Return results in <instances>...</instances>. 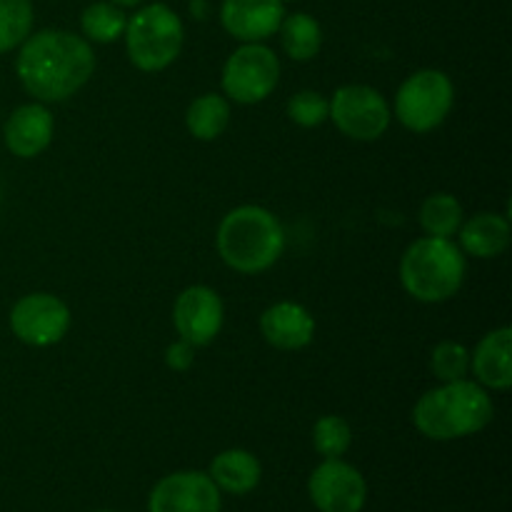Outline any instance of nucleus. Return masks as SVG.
<instances>
[{"mask_svg": "<svg viewBox=\"0 0 512 512\" xmlns=\"http://www.w3.org/2000/svg\"><path fill=\"white\" fill-rule=\"evenodd\" d=\"M308 493L320 512H360L368 500V485L358 468L333 458L313 470Z\"/></svg>", "mask_w": 512, "mask_h": 512, "instance_id": "9b49d317", "label": "nucleus"}, {"mask_svg": "<svg viewBox=\"0 0 512 512\" xmlns=\"http://www.w3.org/2000/svg\"><path fill=\"white\" fill-rule=\"evenodd\" d=\"M285 18L280 0H223L220 25L238 43H265L278 33Z\"/></svg>", "mask_w": 512, "mask_h": 512, "instance_id": "ddd939ff", "label": "nucleus"}, {"mask_svg": "<svg viewBox=\"0 0 512 512\" xmlns=\"http://www.w3.org/2000/svg\"><path fill=\"white\" fill-rule=\"evenodd\" d=\"M113 5H118V8H138V5H143V0H110Z\"/></svg>", "mask_w": 512, "mask_h": 512, "instance_id": "c85d7f7f", "label": "nucleus"}, {"mask_svg": "<svg viewBox=\"0 0 512 512\" xmlns=\"http://www.w3.org/2000/svg\"><path fill=\"white\" fill-rule=\"evenodd\" d=\"M280 83V60L265 43H243L228 55L220 73L223 95L230 103L258 105Z\"/></svg>", "mask_w": 512, "mask_h": 512, "instance_id": "0eeeda50", "label": "nucleus"}, {"mask_svg": "<svg viewBox=\"0 0 512 512\" xmlns=\"http://www.w3.org/2000/svg\"><path fill=\"white\" fill-rule=\"evenodd\" d=\"M280 3H283V5H285V3H293V0H280Z\"/></svg>", "mask_w": 512, "mask_h": 512, "instance_id": "c756f323", "label": "nucleus"}, {"mask_svg": "<svg viewBox=\"0 0 512 512\" xmlns=\"http://www.w3.org/2000/svg\"><path fill=\"white\" fill-rule=\"evenodd\" d=\"M100 512H110V510H100Z\"/></svg>", "mask_w": 512, "mask_h": 512, "instance_id": "2f4dec72", "label": "nucleus"}, {"mask_svg": "<svg viewBox=\"0 0 512 512\" xmlns=\"http://www.w3.org/2000/svg\"><path fill=\"white\" fill-rule=\"evenodd\" d=\"M225 305L210 285H188L173 303V328L180 340L205 348L223 330Z\"/></svg>", "mask_w": 512, "mask_h": 512, "instance_id": "9d476101", "label": "nucleus"}, {"mask_svg": "<svg viewBox=\"0 0 512 512\" xmlns=\"http://www.w3.org/2000/svg\"><path fill=\"white\" fill-rule=\"evenodd\" d=\"M95 73L93 43L70 30L30 33L18 48L15 75L38 103H63L90 83Z\"/></svg>", "mask_w": 512, "mask_h": 512, "instance_id": "f257e3e1", "label": "nucleus"}, {"mask_svg": "<svg viewBox=\"0 0 512 512\" xmlns=\"http://www.w3.org/2000/svg\"><path fill=\"white\" fill-rule=\"evenodd\" d=\"M208 475L210 480L218 485L220 493L248 495L260 485L263 468H260V460L255 458L253 453L240 448H230L215 455L213 463H210Z\"/></svg>", "mask_w": 512, "mask_h": 512, "instance_id": "a211bd4d", "label": "nucleus"}, {"mask_svg": "<svg viewBox=\"0 0 512 512\" xmlns=\"http://www.w3.org/2000/svg\"><path fill=\"white\" fill-rule=\"evenodd\" d=\"M260 333L265 343L273 345L275 350H303L313 343L315 338V318L305 305L293 303V300H280V303L268 305L260 315Z\"/></svg>", "mask_w": 512, "mask_h": 512, "instance_id": "2eb2a0df", "label": "nucleus"}, {"mask_svg": "<svg viewBox=\"0 0 512 512\" xmlns=\"http://www.w3.org/2000/svg\"><path fill=\"white\" fill-rule=\"evenodd\" d=\"M220 505V490L208 473L183 470L155 485L148 512H220Z\"/></svg>", "mask_w": 512, "mask_h": 512, "instance_id": "f8f14e48", "label": "nucleus"}, {"mask_svg": "<svg viewBox=\"0 0 512 512\" xmlns=\"http://www.w3.org/2000/svg\"><path fill=\"white\" fill-rule=\"evenodd\" d=\"M278 33L285 55L290 60H298V63L313 60L320 53V48H323V28L308 13H285Z\"/></svg>", "mask_w": 512, "mask_h": 512, "instance_id": "aec40b11", "label": "nucleus"}, {"mask_svg": "<svg viewBox=\"0 0 512 512\" xmlns=\"http://www.w3.org/2000/svg\"><path fill=\"white\" fill-rule=\"evenodd\" d=\"M455 105V85L448 73L438 68L415 70L400 83L393 113L410 133H433L448 120Z\"/></svg>", "mask_w": 512, "mask_h": 512, "instance_id": "423d86ee", "label": "nucleus"}, {"mask_svg": "<svg viewBox=\"0 0 512 512\" xmlns=\"http://www.w3.org/2000/svg\"><path fill=\"white\" fill-rule=\"evenodd\" d=\"M10 330L30 348H50L68 335L73 315L53 293H28L10 308Z\"/></svg>", "mask_w": 512, "mask_h": 512, "instance_id": "1a4fd4ad", "label": "nucleus"}, {"mask_svg": "<svg viewBox=\"0 0 512 512\" xmlns=\"http://www.w3.org/2000/svg\"><path fill=\"white\" fill-rule=\"evenodd\" d=\"M463 220V205L450 193H433L420 205V228L425 230V235H433V238L453 240Z\"/></svg>", "mask_w": 512, "mask_h": 512, "instance_id": "412c9836", "label": "nucleus"}, {"mask_svg": "<svg viewBox=\"0 0 512 512\" xmlns=\"http://www.w3.org/2000/svg\"><path fill=\"white\" fill-rule=\"evenodd\" d=\"M0 200H3V188H0Z\"/></svg>", "mask_w": 512, "mask_h": 512, "instance_id": "7c9ffc66", "label": "nucleus"}, {"mask_svg": "<svg viewBox=\"0 0 512 512\" xmlns=\"http://www.w3.org/2000/svg\"><path fill=\"white\" fill-rule=\"evenodd\" d=\"M430 370L440 383L468 378L470 373V350L458 340H443L430 353Z\"/></svg>", "mask_w": 512, "mask_h": 512, "instance_id": "393cba45", "label": "nucleus"}, {"mask_svg": "<svg viewBox=\"0 0 512 512\" xmlns=\"http://www.w3.org/2000/svg\"><path fill=\"white\" fill-rule=\"evenodd\" d=\"M470 370L475 375V383L485 390L505 393L512 388V328L490 330L480 338L475 350L470 353Z\"/></svg>", "mask_w": 512, "mask_h": 512, "instance_id": "dca6fc26", "label": "nucleus"}, {"mask_svg": "<svg viewBox=\"0 0 512 512\" xmlns=\"http://www.w3.org/2000/svg\"><path fill=\"white\" fill-rule=\"evenodd\" d=\"M55 133L53 113L45 103H25L10 113L3 125L5 148L20 160L38 158L50 148Z\"/></svg>", "mask_w": 512, "mask_h": 512, "instance_id": "4468645a", "label": "nucleus"}, {"mask_svg": "<svg viewBox=\"0 0 512 512\" xmlns=\"http://www.w3.org/2000/svg\"><path fill=\"white\" fill-rule=\"evenodd\" d=\"M330 100L328 120L350 140L373 143L388 133L393 108L380 90L363 83L340 85Z\"/></svg>", "mask_w": 512, "mask_h": 512, "instance_id": "6e6552de", "label": "nucleus"}, {"mask_svg": "<svg viewBox=\"0 0 512 512\" xmlns=\"http://www.w3.org/2000/svg\"><path fill=\"white\" fill-rule=\"evenodd\" d=\"M195 363V348L185 340H175L165 348V365H168L173 373H185V370L193 368Z\"/></svg>", "mask_w": 512, "mask_h": 512, "instance_id": "bb28decb", "label": "nucleus"}, {"mask_svg": "<svg viewBox=\"0 0 512 512\" xmlns=\"http://www.w3.org/2000/svg\"><path fill=\"white\" fill-rule=\"evenodd\" d=\"M190 13H195V18L203 20L205 18V0H193V3H190Z\"/></svg>", "mask_w": 512, "mask_h": 512, "instance_id": "cd10ccee", "label": "nucleus"}, {"mask_svg": "<svg viewBox=\"0 0 512 512\" xmlns=\"http://www.w3.org/2000/svg\"><path fill=\"white\" fill-rule=\"evenodd\" d=\"M125 25H128V15L123 8L113 5L110 0H98L90 3L80 15V30L88 43L108 45L123 38Z\"/></svg>", "mask_w": 512, "mask_h": 512, "instance_id": "4be33fe9", "label": "nucleus"}, {"mask_svg": "<svg viewBox=\"0 0 512 512\" xmlns=\"http://www.w3.org/2000/svg\"><path fill=\"white\" fill-rule=\"evenodd\" d=\"M33 0H0V55L20 48L33 33Z\"/></svg>", "mask_w": 512, "mask_h": 512, "instance_id": "5701e85b", "label": "nucleus"}, {"mask_svg": "<svg viewBox=\"0 0 512 512\" xmlns=\"http://www.w3.org/2000/svg\"><path fill=\"white\" fill-rule=\"evenodd\" d=\"M468 255L448 238L413 240L400 258V283L418 303L438 305L455 298L468 273Z\"/></svg>", "mask_w": 512, "mask_h": 512, "instance_id": "20e7f679", "label": "nucleus"}, {"mask_svg": "<svg viewBox=\"0 0 512 512\" xmlns=\"http://www.w3.org/2000/svg\"><path fill=\"white\" fill-rule=\"evenodd\" d=\"M230 118H233V110H230V100L225 95L203 93L185 110V128L195 140L210 143L228 130Z\"/></svg>", "mask_w": 512, "mask_h": 512, "instance_id": "6ab92c4d", "label": "nucleus"}, {"mask_svg": "<svg viewBox=\"0 0 512 512\" xmlns=\"http://www.w3.org/2000/svg\"><path fill=\"white\" fill-rule=\"evenodd\" d=\"M495 405L483 385L475 380L440 383L418 398L413 408V425L420 435L438 443L470 438L493 423Z\"/></svg>", "mask_w": 512, "mask_h": 512, "instance_id": "f03ea898", "label": "nucleus"}, {"mask_svg": "<svg viewBox=\"0 0 512 512\" xmlns=\"http://www.w3.org/2000/svg\"><path fill=\"white\" fill-rule=\"evenodd\" d=\"M460 250L470 258L493 260L510 248L512 228L510 218L503 213H478L463 220L458 230Z\"/></svg>", "mask_w": 512, "mask_h": 512, "instance_id": "f3484780", "label": "nucleus"}, {"mask_svg": "<svg viewBox=\"0 0 512 512\" xmlns=\"http://www.w3.org/2000/svg\"><path fill=\"white\" fill-rule=\"evenodd\" d=\"M215 245L230 270L258 275L283 258L285 228L278 215L263 205H238L220 220Z\"/></svg>", "mask_w": 512, "mask_h": 512, "instance_id": "7ed1b4c3", "label": "nucleus"}, {"mask_svg": "<svg viewBox=\"0 0 512 512\" xmlns=\"http://www.w3.org/2000/svg\"><path fill=\"white\" fill-rule=\"evenodd\" d=\"M123 40L128 60L140 73H160L178 60L185 25L170 5L150 3L130 15Z\"/></svg>", "mask_w": 512, "mask_h": 512, "instance_id": "39448f33", "label": "nucleus"}, {"mask_svg": "<svg viewBox=\"0 0 512 512\" xmlns=\"http://www.w3.org/2000/svg\"><path fill=\"white\" fill-rule=\"evenodd\" d=\"M328 113L330 100L318 90H300L288 100V118L300 128H320Z\"/></svg>", "mask_w": 512, "mask_h": 512, "instance_id": "a878e982", "label": "nucleus"}, {"mask_svg": "<svg viewBox=\"0 0 512 512\" xmlns=\"http://www.w3.org/2000/svg\"><path fill=\"white\" fill-rule=\"evenodd\" d=\"M353 445V428L343 415H323L313 425V448L323 460L343 458Z\"/></svg>", "mask_w": 512, "mask_h": 512, "instance_id": "b1692460", "label": "nucleus"}]
</instances>
